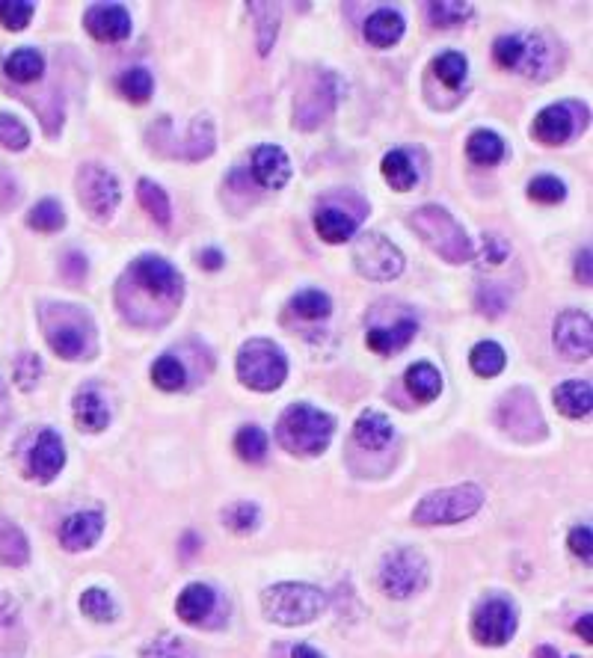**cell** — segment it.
I'll return each mask as SVG.
<instances>
[{
  "label": "cell",
  "mask_w": 593,
  "mask_h": 658,
  "mask_svg": "<svg viewBox=\"0 0 593 658\" xmlns=\"http://www.w3.org/2000/svg\"><path fill=\"white\" fill-rule=\"evenodd\" d=\"M184 294L181 273L161 255L137 258L119 282V309L140 327H158L170 321Z\"/></svg>",
  "instance_id": "1"
},
{
  "label": "cell",
  "mask_w": 593,
  "mask_h": 658,
  "mask_svg": "<svg viewBox=\"0 0 593 658\" xmlns=\"http://www.w3.org/2000/svg\"><path fill=\"white\" fill-rule=\"evenodd\" d=\"M39 321H42L45 341L51 344V350L60 359L78 362V359L95 356L98 335H95L92 318L84 309H78L72 303H45L39 309Z\"/></svg>",
  "instance_id": "2"
},
{
  "label": "cell",
  "mask_w": 593,
  "mask_h": 658,
  "mask_svg": "<svg viewBox=\"0 0 593 658\" xmlns=\"http://www.w3.org/2000/svg\"><path fill=\"white\" fill-rule=\"evenodd\" d=\"M336 433V421L330 412L315 410L309 404H291L279 415L276 424V442L297 457H318L327 451L330 439Z\"/></svg>",
  "instance_id": "3"
},
{
  "label": "cell",
  "mask_w": 593,
  "mask_h": 658,
  "mask_svg": "<svg viewBox=\"0 0 593 658\" xmlns=\"http://www.w3.org/2000/svg\"><path fill=\"white\" fill-rule=\"evenodd\" d=\"M261 608L264 617L276 626H306L327 608V596L315 584L282 581V584H270L261 593Z\"/></svg>",
  "instance_id": "4"
},
{
  "label": "cell",
  "mask_w": 593,
  "mask_h": 658,
  "mask_svg": "<svg viewBox=\"0 0 593 658\" xmlns=\"http://www.w3.org/2000/svg\"><path fill=\"white\" fill-rule=\"evenodd\" d=\"M407 223L416 229V235L422 238L427 247L433 249L439 258H445L448 264H466L472 261L475 249L469 235L463 232V226L439 205H422L416 208Z\"/></svg>",
  "instance_id": "5"
},
{
  "label": "cell",
  "mask_w": 593,
  "mask_h": 658,
  "mask_svg": "<svg viewBox=\"0 0 593 658\" xmlns=\"http://www.w3.org/2000/svg\"><path fill=\"white\" fill-rule=\"evenodd\" d=\"M238 380L253 392H273L288 377V359L270 338H250L235 359Z\"/></svg>",
  "instance_id": "6"
},
{
  "label": "cell",
  "mask_w": 593,
  "mask_h": 658,
  "mask_svg": "<svg viewBox=\"0 0 593 658\" xmlns=\"http://www.w3.org/2000/svg\"><path fill=\"white\" fill-rule=\"evenodd\" d=\"M484 490L478 484H457L448 490L424 495L413 510L416 525H454L475 516L484 507Z\"/></svg>",
  "instance_id": "7"
},
{
  "label": "cell",
  "mask_w": 593,
  "mask_h": 658,
  "mask_svg": "<svg viewBox=\"0 0 593 658\" xmlns=\"http://www.w3.org/2000/svg\"><path fill=\"white\" fill-rule=\"evenodd\" d=\"M353 264L365 279L389 282L404 273V255L389 238L377 232H365L353 247Z\"/></svg>",
  "instance_id": "8"
},
{
  "label": "cell",
  "mask_w": 593,
  "mask_h": 658,
  "mask_svg": "<svg viewBox=\"0 0 593 658\" xmlns=\"http://www.w3.org/2000/svg\"><path fill=\"white\" fill-rule=\"evenodd\" d=\"M427 584V561L416 549H398L386 555L380 567V587L389 599H407Z\"/></svg>",
  "instance_id": "9"
},
{
  "label": "cell",
  "mask_w": 593,
  "mask_h": 658,
  "mask_svg": "<svg viewBox=\"0 0 593 658\" xmlns=\"http://www.w3.org/2000/svg\"><path fill=\"white\" fill-rule=\"evenodd\" d=\"M78 199L95 220H110L119 208L122 187L119 178L98 164H86L78 169Z\"/></svg>",
  "instance_id": "10"
},
{
  "label": "cell",
  "mask_w": 593,
  "mask_h": 658,
  "mask_svg": "<svg viewBox=\"0 0 593 658\" xmlns=\"http://www.w3.org/2000/svg\"><path fill=\"white\" fill-rule=\"evenodd\" d=\"M496 418H499V427L519 442H531V439H540L546 433L540 407H537V401L528 389L508 392L499 404Z\"/></svg>",
  "instance_id": "11"
},
{
  "label": "cell",
  "mask_w": 593,
  "mask_h": 658,
  "mask_svg": "<svg viewBox=\"0 0 593 658\" xmlns=\"http://www.w3.org/2000/svg\"><path fill=\"white\" fill-rule=\"evenodd\" d=\"M472 635L484 647H505L516 635V608L508 599H487L472 617Z\"/></svg>",
  "instance_id": "12"
},
{
  "label": "cell",
  "mask_w": 593,
  "mask_h": 658,
  "mask_svg": "<svg viewBox=\"0 0 593 658\" xmlns=\"http://www.w3.org/2000/svg\"><path fill=\"white\" fill-rule=\"evenodd\" d=\"M336 101H339V81L333 75H315L312 83L303 89L300 101H297L294 122L303 131H312V128H318L333 113Z\"/></svg>",
  "instance_id": "13"
},
{
  "label": "cell",
  "mask_w": 593,
  "mask_h": 658,
  "mask_svg": "<svg viewBox=\"0 0 593 658\" xmlns=\"http://www.w3.org/2000/svg\"><path fill=\"white\" fill-rule=\"evenodd\" d=\"M552 338H555V347H558V353L564 359H570V362L591 359L593 329L591 318L585 312H564V315H558Z\"/></svg>",
  "instance_id": "14"
},
{
  "label": "cell",
  "mask_w": 593,
  "mask_h": 658,
  "mask_svg": "<svg viewBox=\"0 0 593 658\" xmlns=\"http://www.w3.org/2000/svg\"><path fill=\"white\" fill-rule=\"evenodd\" d=\"M84 27L98 42H125L131 36V15L119 3H95L86 9Z\"/></svg>",
  "instance_id": "15"
},
{
  "label": "cell",
  "mask_w": 593,
  "mask_h": 658,
  "mask_svg": "<svg viewBox=\"0 0 593 658\" xmlns=\"http://www.w3.org/2000/svg\"><path fill=\"white\" fill-rule=\"evenodd\" d=\"M576 104L567 101V104H549L537 113L534 125H531V134L543 143V146H564L576 128H579V119H576Z\"/></svg>",
  "instance_id": "16"
},
{
  "label": "cell",
  "mask_w": 593,
  "mask_h": 658,
  "mask_svg": "<svg viewBox=\"0 0 593 658\" xmlns=\"http://www.w3.org/2000/svg\"><path fill=\"white\" fill-rule=\"evenodd\" d=\"M27 466H30V478H36L42 484L54 481L66 466V445H63L60 433L42 430L36 436V445L30 448V463Z\"/></svg>",
  "instance_id": "17"
},
{
  "label": "cell",
  "mask_w": 593,
  "mask_h": 658,
  "mask_svg": "<svg viewBox=\"0 0 593 658\" xmlns=\"http://www.w3.org/2000/svg\"><path fill=\"white\" fill-rule=\"evenodd\" d=\"M104 531V516L98 510H81V513H72L63 528H60V543L63 549L69 552H84V549H92L95 540L101 537Z\"/></svg>",
  "instance_id": "18"
},
{
  "label": "cell",
  "mask_w": 593,
  "mask_h": 658,
  "mask_svg": "<svg viewBox=\"0 0 593 658\" xmlns=\"http://www.w3.org/2000/svg\"><path fill=\"white\" fill-rule=\"evenodd\" d=\"M253 175L261 187L282 190L291 181V161L279 146H258L253 152Z\"/></svg>",
  "instance_id": "19"
},
{
  "label": "cell",
  "mask_w": 593,
  "mask_h": 658,
  "mask_svg": "<svg viewBox=\"0 0 593 658\" xmlns=\"http://www.w3.org/2000/svg\"><path fill=\"white\" fill-rule=\"evenodd\" d=\"M214 605H217L214 587L196 581V584H187V587L181 590V596H178V602H175V611H178V617H181L184 623L199 626L202 620H208V614L214 611Z\"/></svg>",
  "instance_id": "20"
},
{
  "label": "cell",
  "mask_w": 593,
  "mask_h": 658,
  "mask_svg": "<svg viewBox=\"0 0 593 658\" xmlns=\"http://www.w3.org/2000/svg\"><path fill=\"white\" fill-rule=\"evenodd\" d=\"M404 30H407V24H404V15L398 9H377L365 21V39L374 48H392L395 42H401Z\"/></svg>",
  "instance_id": "21"
},
{
  "label": "cell",
  "mask_w": 593,
  "mask_h": 658,
  "mask_svg": "<svg viewBox=\"0 0 593 658\" xmlns=\"http://www.w3.org/2000/svg\"><path fill=\"white\" fill-rule=\"evenodd\" d=\"M356 226H359V217H353V214H347V211H341V208H333V205H327V208H321V211L315 214V232H318V238L327 241V244H344V241H350V238L356 235Z\"/></svg>",
  "instance_id": "22"
},
{
  "label": "cell",
  "mask_w": 593,
  "mask_h": 658,
  "mask_svg": "<svg viewBox=\"0 0 593 658\" xmlns=\"http://www.w3.org/2000/svg\"><path fill=\"white\" fill-rule=\"evenodd\" d=\"M419 332V324L413 318H404L392 327H374L368 329V347L380 356H392L398 350H404Z\"/></svg>",
  "instance_id": "23"
},
{
  "label": "cell",
  "mask_w": 593,
  "mask_h": 658,
  "mask_svg": "<svg viewBox=\"0 0 593 658\" xmlns=\"http://www.w3.org/2000/svg\"><path fill=\"white\" fill-rule=\"evenodd\" d=\"M555 407L567 418H588L593 410V389L588 380H570L555 389Z\"/></svg>",
  "instance_id": "24"
},
{
  "label": "cell",
  "mask_w": 593,
  "mask_h": 658,
  "mask_svg": "<svg viewBox=\"0 0 593 658\" xmlns=\"http://www.w3.org/2000/svg\"><path fill=\"white\" fill-rule=\"evenodd\" d=\"M75 421L84 433H101L110 424V407L107 401L95 392V389H84L75 398Z\"/></svg>",
  "instance_id": "25"
},
{
  "label": "cell",
  "mask_w": 593,
  "mask_h": 658,
  "mask_svg": "<svg viewBox=\"0 0 593 658\" xmlns=\"http://www.w3.org/2000/svg\"><path fill=\"white\" fill-rule=\"evenodd\" d=\"M353 436H356L359 445H365V448H371V451H380V448H386V445L392 442L395 427H392V421H389L383 412L368 410L359 415V421H356V427H353Z\"/></svg>",
  "instance_id": "26"
},
{
  "label": "cell",
  "mask_w": 593,
  "mask_h": 658,
  "mask_svg": "<svg viewBox=\"0 0 593 658\" xmlns=\"http://www.w3.org/2000/svg\"><path fill=\"white\" fill-rule=\"evenodd\" d=\"M27 561H30V543H27L24 531L15 522L0 519V564L24 567Z\"/></svg>",
  "instance_id": "27"
},
{
  "label": "cell",
  "mask_w": 593,
  "mask_h": 658,
  "mask_svg": "<svg viewBox=\"0 0 593 658\" xmlns=\"http://www.w3.org/2000/svg\"><path fill=\"white\" fill-rule=\"evenodd\" d=\"M383 178L389 181V187L392 190H398V193H407V190H413L416 184H419V172H416V166L410 161V155L407 152H401V149H395V152H386V158H383Z\"/></svg>",
  "instance_id": "28"
},
{
  "label": "cell",
  "mask_w": 593,
  "mask_h": 658,
  "mask_svg": "<svg viewBox=\"0 0 593 658\" xmlns=\"http://www.w3.org/2000/svg\"><path fill=\"white\" fill-rule=\"evenodd\" d=\"M137 199H140V205L146 208V214H149L155 223L170 226L172 220L170 196H167V190H164L158 181H152V178H140V181H137Z\"/></svg>",
  "instance_id": "29"
},
{
  "label": "cell",
  "mask_w": 593,
  "mask_h": 658,
  "mask_svg": "<svg viewBox=\"0 0 593 658\" xmlns=\"http://www.w3.org/2000/svg\"><path fill=\"white\" fill-rule=\"evenodd\" d=\"M466 155L469 161L478 166H496L505 158V143L496 131H472L469 143H466Z\"/></svg>",
  "instance_id": "30"
},
{
  "label": "cell",
  "mask_w": 593,
  "mask_h": 658,
  "mask_svg": "<svg viewBox=\"0 0 593 658\" xmlns=\"http://www.w3.org/2000/svg\"><path fill=\"white\" fill-rule=\"evenodd\" d=\"M404 380H407L410 395H416L422 404L433 401V398H439V392H442V374H439L430 362H416V365H410Z\"/></svg>",
  "instance_id": "31"
},
{
  "label": "cell",
  "mask_w": 593,
  "mask_h": 658,
  "mask_svg": "<svg viewBox=\"0 0 593 658\" xmlns=\"http://www.w3.org/2000/svg\"><path fill=\"white\" fill-rule=\"evenodd\" d=\"M469 365L478 377H499L508 365V356L502 350V344L496 341H478L469 353Z\"/></svg>",
  "instance_id": "32"
},
{
  "label": "cell",
  "mask_w": 593,
  "mask_h": 658,
  "mask_svg": "<svg viewBox=\"0 0 593 658\" xmlns=\"http://www.w3.org/2000/svg\"><path fill=\"white\" fill-rule=\"evenodd\" d=\"M6 75L12 78L15 83H33L42 78V72H45V60H42V54L39 51H33V48H21V51H15V54H9L6 57Z\"/></svg>",
  "instance_id": "33"
},
{
  "label": "cell",
  "mask_w": 593,
  "mask_h": 658,
  "mask_svg": "<svg viewBox=\"0 0 593 658\" xmlns=\"http://www.w3.org/2000/svg\"><path fill=\"white\" fill-rule=\"evenodd\" d=\"M250 12L255 15V39H258V51L270 54L276 33H279V6L273 3H250Z\"/></svg>",
  "instance_id": "34"
},
{
  "label": "cell",
  "mask_w": 593,
  "mask_h": 658,
  "mask_svg": "<svg viewBox=\"0 0 593 658\" xmlns=\"http://www.w3.org/2000/svg\"><path fill=\"white\" fill-rule=\"evenodd\" d=\"M27 226L36 229V232H45V235L60 232V229L66 226V211H63V205H60L57 199H42V202H36V205L30 208Z\"/></svg>",
  "instance_id": "35"
},
{
  "label": "cell",
  "mask_w": 593,
  "mask_h": 658,
  "mask_svg": "<svg viewBox=\"0 0 593 658\" xmlns=\"http://www.w3.org/2000/svg\"><path fill=\"white\" fill-rule=\"evenodd\" d=\"M214 152V125L208 116H196L190 122V137L184 146V158L187 161H202Z\"/></svg>",
  "instance_id": "36"
},
{
  "label": "cell",
  "mask_w": 593,
  "mask_h": 658,
  "mask_svg": "<svg viewBox=\"0 0 593 658\" xmlns=\"http://www.w3.org/2000/svg\"><path fill=\"white\" fill-rule=\"evenodd\" d=\"M267 448H270V439L258 424L241 427L238 436H235V451L244 463H261L267 457Z\"/></svg>",
  "instance_id": "37"
},
{
  "label": "cell",
  "mask_w": 593,
  "mask_h": 658,
  "mask_svg": "<svg viewBox=\"0 0 593 658\" xmlns=\"http://www.w3.org/2000/svg\"><path fill=\"white\" fill-rule=\"evenodd\" d=\"M433 72H436V78L445 83V86L457 89V86H463L466 75H469V63H466L463 54L445 51V54H439V57L433 60Z\"/></svg>",
  "instance_id": "38"
},
{
  "label": "cell",
  "mask_w": 593,
  "mask_h": 658,
  "mask_svg": "<svg viewBox=\"0 0 593 658\" xmlns=\"http://www.w3.org/2000/svg\"><path fill=\"white\" fill-rule=\"evenodd\" d=\"M81 611H84L89 620H95V623H113L116 620V602L110 599V593L107 590H101V587H89L84 596H81Z\"/></svg>",
  "instance_id": "39"
},
{
  "label": "cell",
  "mask_w": 593,
  "mask_h": 658,
  "mask_svg": "<svg viewBox=\"0 0 593 658\" xmlns=\"http://www.w3.org/2000/svg\"><path fill=\"white\" fill-rule=\"evenodd\" d=\"M291 312L306 321H321L333 312V303L324 291H303L291 300Z\"/></svg>",
  "instance_id": "40"
},
{
  "label": "cell",
  "mask_w": 593,
  "mask_h": 658,
  "mask_svg": "<svg viewBox=\"0 0 593 658\" xmlns=\"http://www.w3.org/2000/svg\"><path fill=\"white\" fill-rule=\"evenodd\" d=\"M119 92L131 104H146L152 98V92H155V81H152V75L146 69H128L119 78Z\"/></svg>",
  "instance_id": "41"
},
{
  "label": "cell",
  "mask_w": 593,
  "mask_h": 658,
  "mask_svg": "<svg viewBox=\"0 0 593 658\" xmlns=\"http://www.w3.org/2000/svg\"><path fill=\"white\" fill-rule=\"evenodd\" d=\"M152 383L158 389H164V392H178L187 383V371H184V365L175 356H161L152 365Z\"/></svg>",
  "instance_id": "42"
},
{
  "label": "cell",
  "mask_w": 593,
  "mask_h": 658,
  "mask_svg": "<svg viewBox=\"0 0 593 658\" xmlns=\"http://www.w3.org/2000/svg\"><path fill=\"white\" fill-rule=\"evenodd\" d=\"M427 15H430L433 27H454V24H463L472 15V3H460V0L427 3Z\"/></svg>",
  "instance_id": "43"
},
{
  "label": "cell",
  "mask_w": 593,
  "mask_h": 658,
  "mask_svg": "<svg viewBox=\"0 0 593 658\" xmlns=\"http://www.w3.org/2000/svg\"><path fill=\"white\" fill-rule=\"evenodd\" d=\"M528 199H534V202H540V205H558V202L567 199V187H564V181L555 178V175H537V178H531V184H528Z\"/></svg>",
  "instance_id": "44"
},
{
  "label": "cell",
  "mask_w": 593,
  "mask_h": 658,
  "mask_svg": "<svg viewBox=\"0 0 593 658\" xmlns=\"http://www.w3.org/2000/svg\"><path fill=\"white\" fill-rule=\"evenodd\" d=\"M0 146L9 149V152H21L30 146V131L27 125L12 116V113H0Z\"/></svg>",
  "instance_id": "45"
},
{
  "label": "cell",
  "mask_w": 593,
  "mask_h": 658,
  "mask_svg": "<svg viewBox=\"0 0 593 658\" xmlns=\"http://www.w3.org/2000/svg\"><path fill=\"white\" fill-rule=\"evenodd\" d=\"M258 519H261V513H258V507L250 504V501H238V504H232V507L223 513V525H226L229 531H235V534H250V531H255Z\"/></svg>",
  "instance_id": "46"
},
{
  "label": "cell",
  "mask_w": 593,
  "mask_h": 658,
  "mask_svg": "<svg viewBox=\"0 0 593 658\" xmlns=\"http://www.w3.org/2000/svg\"><path fill=\"white\" fill-rule=\"evenodd\" d=\"M493 57L502 69H519L525 57V36H499L493 45Z\"/></svg>",
  "instance_id": "47"
},
{
  "label": "cell",
  "mask_w": 593,
  "mask_h": 658,
  "mask_svg": "<svg viewBox=\"0 0 593 658\" xmlns=\"http://www.w3.org/2000/svg\"><path fill=\"white\" fill-rule=\"evenodd\" d=\"M33 18L30 0H0V24L6 30H24Z\"/></svg>",
  "instance_id": "48"
},
{
  "label": "cell",
  "mask_w": 593,
  "mask_h": 658,
  "mask_svg": "<svg viewBox=\"0 0 593 658\" xmlns=\"http://www.w3.org/2000/svg\"><path fill=\"white\" fill-rule=\"evenodd\" d=\"M143 658H193L187 653L184 641H178L175 635H158L155 641L146 644Z\"/></svg>",
  "instance_id": "49"
},
{
  "label": "cell",
  "mask_w": 593,
  "mask_h": 658,
  "mask_svg": "<svg viewBox=\"0 0 593 658\" xmlns=\"http://www.w3.org/2000/svg\"><path fill=\"white\" fill-rule=\"evenodd\" d=\"M39 371H42V362L33 356V353H21L18 362H15V383L21 392H30L39 380Z\"/></svg>",
  "instance_id": "50"
},
{
  "label": "cell",
  "mask_w": 593,
  "mask_h": 658,
  "mask_svg": "<svg viewBox=\"0 0 593 658\" xmlns=\"http://www.w3.org/2000/svg\"><path fill=\"white\" fill-rule=\"evenodd\" d=\"M570 552L576 555V558H582L585 564H591L593 558V534L588 525H576L573 531H570Z\"/></svg>",
  "instance_id": "51"
},
{
  "label": "cell",
  "mask_w": 593,
  "mask_h": 658,
  "mask_svg": "<svg viewBox=\"0 0 593 658\" xmlns=\"http://www.w3.org/2000/svg\"><path fill=\"white\" fill-rule=\"evenodd\" d=\"M484 255H487V261L490 264H502L505 258L510 255V247L502 241V238H496V235H487L484 232Z\"/></svg>",
  "instance_id": "52"
},
{
  "label": "cell",
  "mask_w": 593,
  "mask_h": 658,
  "mask_svg": "<svg viewBox=\"0 0 593 658\" xmlns=\"http://www.w3.org/2000/svg\"><path fill=\"white\" fill-rule=\"evenodd\" d=\"M66 273H69V279H72V282H78V279L84 276L86 258L81 255V252H69V255H66Z\"/></svg>",
  "instance_id": "53"
},
{
  "label": "cell",
  "mask_w": 593,
  "mask_h": 658,
  "mask_svg": "<svg viewBox=\"0 0 593 658\" xmlns=\"http://www.w3.org/2000/svg\"><path fill=\"white\" fill-rule=\"evenodd\" d=\"M199 267H205V270H220L223 264H226V255L220 252V249H205V252H199Z\"/></svg>",
  "instance_id": "54"
},
{
  "label": "cell",
  "mask_w": 593,
  "mask_h": 658,
  "mask_svg": "<svg viewBox=\"0 0 593 658\" xmlns=\"http://www.w3.org/2000/svg\"><path fill=\"white\" fill-rule=\"evenodd\" d=\"M576 279L591 285V249H582L576 258Z\"/></svg>",
  "instance_id": "55"
},
{
  "label": "cell",
  "mask_w": 593,
  "mask_h": 658,
  "mask_svg": "<svg viewBox=\"0 0 593 658\" xmlns=\"http://www.w3.org/2000/svg\"><path fill=\"white\" fill-rule=\"evenodd\" d=\"M591 623H593V617H591V614H582V620H579V623H576V632H579V635H582V638H585V641H588V644H591V641H593Z\"/></svg>",
  "instance_id": "56"
},
{
  "label": "cell",
  "mask_w": 593,
  "mask_h": 658,
  "mask_svg": "<svg viewBox=\"0 0 593 658\" xmlns=\"http://www.w3.org/2000/svg\"><path fill=\"white\" fill-rule=\"evenodd\" d=\"M291 658H324L315 647H309V644H300V647H294L291 650Z\"/></svg>",
  "instance_id": "57"
},
{
  "label": "cell",
  "mask_w": 593,
  "mask_h": 658,
  "mask_svg": "<svg viewBox=\"0 0 593 658\" xmlns=\"http://www.w3.org/2000/svg\"><path fill=\"white\" fill-rule=\"evenodd\" d=\"M6 418H9V398H6V389L0 383V427L6 424Z\"/></svg>",
  "instance_id": "58"
},
{
  "label": "cell",
  "mask_w": 593,
  "mask_h": 658,
  "mask_svg": "<svg viewBox=\"0 0 593 658\" xmlns=\"http://www.w3.org/2000/svg\"><path fill=\"white\" fill-rule=\"evenodd\" d=\"M537 658H561V656H558V650H552V647H540V650H537Z\"/></svg>",
  "instance_id": "59"
}]
</instances>
